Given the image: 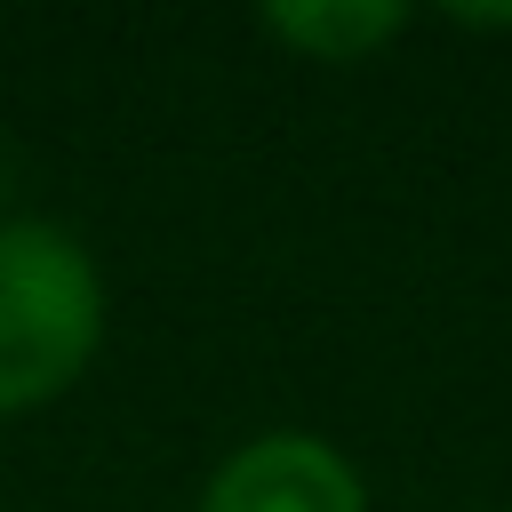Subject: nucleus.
I'll list each match as a JSON object with an SVG mask.
<instances>
[{
    "instance_id": "obj_1",
    "label": "nucleus",
    "mask_w": 512,
    "mask_h": 512,
    "mask_svg": "<svg viewBox=\"0 0 512 512\" xmlns=\"http://www.w3.org/2000/svg\"><path fill=\"white\" fill-rule=\"evenodd\" d=\"M104 272L80 232L48 216H0V416L64 400L104 344Z\"/></svg>"
},
{
    "instance_id": "obj_2",
    "label": "nucleus",
    "mask_w": 512,
    "mask_h": 512,
    "mask_svg": "<svg viewBox=\"0 0 512 512\" xmlns=\"http://www.w3.org/2000/svg\"><path fill=\"white\" fill-rule=\"evenodd\" d=\"M192 512H376V504H368L360 464L328 432L280 424V432L240 440L200 480V504Z\"/></svg>"
},
{
    "instance_id": "obj_3",
    "label": "nucleus",
    "mask_w": 512,
    "mask_h": 512,
    "mask_svg": "<svg viewBox=\"0 0 512 512\" xmlns=\"http://www.w3.org/2000/svg\"><path fill=\"white\" fill-rule=\"evenodd\" d=\"M280 48H296L304 64H368L376 48H392L416 16L400 0H272L256 16Z\"/></svg>"
},
{
    "instance_id": "obj_4",
    "label": "nucleus",
    "mask_w": 512,
    "mask_h": 512,
    "mask_svg": "<svg viewBox=\"0 0 512 512\" xmlns=\"http://www.w3.org/2000/svg\"><path fill=\"white\" fill-rule=\"evenodd\" d=\"M448 24H472V32H512V8H448Z\"/></svg>"
},
{
    "instance_id": "obj_5",
    "label": "nucleus",
    "mask_w": 512,
    "mask_h": 512,
    "mask_svg": "<svg viewBox=\"0 0 512 512\" xmlns=\"http://www.w3.org/2000/svg\"><path fill=\"white\" fill-rule=\"evenodd\" d=\"M504 512H512V504H504Z\"/></svg>"
}]
</instances>
